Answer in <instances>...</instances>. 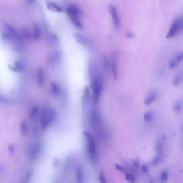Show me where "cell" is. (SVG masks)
<instances>
[{"instance_id":"cell-1","label":"cell","mask_w":183,"mask_h":183,"mask_svg":"<svg viewBox=\"0 0 183 183\" xmlns=\"http://www.w3.org/2000/svg\"><path fill=\"white\" fill-rule=\"evenodd\" d=\"M103 87V81L102 77L94 76L91 81V88L93 90V102L94 104L97 103L102 94Z\"/></svg>"},{"instance_id":"cell-2","label":"cell","mask_w":183,"mask_h":183,"mask_svg":"<svg viewBox=\"0 0 183 183\" xmlns=\"http://www.w3.org/2000/svg\"><path fill=\"white\" fill-rule=\"evenodd\" d=\"M83 134L87 141V153L90 159L95 161L97 156L96 142L94 137L88 131H83Z\"/></svg>"},{"instance_id":"cell-3","label":"cell","mask_w":183,"mask_h":183,"mask_svg":"<svg viewBox=\"0 0 183 183\" xmlns=\"http://www.w3.org/2000/svg\"><path fill=\"white\" fill-rule=\"evenodd\" d=\"M90 125L93 129L100 134V136L102 137L103 133V124H102V118L98 111L94 110L91 112L90 115Z\"/></svg>"},{"instance_id":"cell-4","label":"cell","mask_w":183,"mask_h":183,"mask_svg":"<svg viewBox=\"0 0 183 183\" xmlns=\"http://www.w3.org/2000/svg\"><path fill=\"white\" fill-rule=\"evenodd\" d=\"M56 113L53 110L46 107L43 111V114L41 118V126L44 129H46L50 126L55 119Z\"/></svg>"},{"instance_id":"cell-5","label":"cell","mask_w":183,"mask_h":183,"mask_svg":"<svg viewBox=\"0 0 183 183\" xmlns=\"http://www.w3.org/2000/svg\"><path fill=\"white\" fill-rule=\"evenodd\" d=\"M182 19L180 18H177L173 21L168 33L167 34L166 38L168 39L172 38L177 35L180 33L182 29L183 25Z\"/></svg>"},{"instance_id":"cell-6","label":"cell","mask_w":183,"mask_h":183,"mask_svg":"<svg viewBox=\"0 0 183 183\" xmlns=\"http://www.w3.org/2000/svg\"><path fill=\"white\" fill-rule=\"evenodd\" d=\"M74 38L76 43L81 45L83 47H86L88 49L92 48L93 43L88 38L82 35V34L78 33H75L74 34Z\"/></svg>"},{"instance_id":"cell-7","label":"cell","mask_w":183,"mask_h":183,"mask_svg":"<svg viewBox=\"0 0 183 183\" xmlns=\"http://www.w3.org/2000/svg\"><path fill=\"white\" fill-rule=\"evenodd\" d=\"M109 10L112 16L114 27L116 30H118L121 25V21H120V16H119L118 11L116 9V8L112 4L109 5Z\"/></svg>"},{"instance_id":"cell-8","label":"cell","mask_w":183,"mask_h":183,"mask_svg":"<svg viewBox=\"0 0 183 183\" xmlns=\"http://www.w3.org/2000/svg\"><path fill=\"white\" fill-rule=\"evenodd\" d=\"M67 13L69 19H70V22L72 23L74 26L78 28V29H82L83 28V25L82 24L80 20V17L77 16L76 15L72 13L71 11L68 9H66Z\"/></svg>"},{"instance_id":"cell-9","label":"cell","mask_w":183,"mask_h":183,"mask_svg":"<svg viewBox=\"0 0 183 183\" xmlns=\"http://www.w3.org/2000/svg\"><path fill=\"white\" fill-rule=\"evenodd\" d=\"M61 53L59 52L56 51L51 54L48 56L47 61L51 65H55L61 59Z\"/></svg>"},{"instance_id":"cell-10","label":"cell","mask_w":183,"mask_h":183,"mask_svg":"<svg viewBox=\"0 0 183 183\" xmlns=\"http://www.w3.org/2000/svg\"><path fill=\"white\" fill-rule=\"evenodd\" d=\"M46 4L47 8L50 11L56 13H60L62 12V9L55 2L47 1Z\"/></svg>"},{"instance_id":"cell-11","label":"cell","mask_w":183,"mask_h":183,"mask_svg":"<svg viewBox=\"0 0 183 183\" xmlns=\"http://www.w3.org/2000/svg\"><path fill=\"white\" fill-rule=\"evenodd\" d=\"M41 151V145L37 143H35L30 150V157L31 159H35L37 158Z\"/></svg>"},{"instance_id":"cell-12","label":"cell","mask_w":183,"mask_h":183,"mask_svg":"<svg viewBox=\"0 0 183 183\" xmlns=\"http://www.w3.org/2000/svg\"><path fill=\"white\" fill-rule=\"evenodd\" d=\"M67 8L72 13L76 15L77 16L80 17V19L83 16V13L81 11V10L80 9V8L75 4H69Z\"/></svg>"},{"instance_id":"cell-13","label":"cell","mask_w":183,"mask_h":183,"mask_svg":"<svg viewBox=\"0 0 183 183\" xmlns=\"http://www.w3.org/2000/svg\"><path fill=\"white\" fill-rule=\"evenodd\" d=\"M76 180L78 183H83L84 181V171L82 166H78L76 169Z\"/></svg>"},{"instance_id":"cell-14","label":"cell","mask_w":183,"mask_h":183,"mask_svg":"<svg viewBox=\"0 0 183 183\" xmlns=\"http://www.w3.org/2000/svg\"><path fill=\"white\" fill-rule=\"evenodd\" d=\"M45 75L43 69H40L37 74V82L39 87H42L44 83Z\"/></svg>"},{"instance_id":"cell-15","label":"cell","mask_w":183,"mask_h":183,"mask_svg":"<svg viewBox=\"0 0 183 183\" xmlns=\"http://www.w3.org/2000/svg\"><path fill=\"white\" fill-rule=\"evenodd\" d=\"M156 97H157V94L155 92L150 93L148 96L147 97L146 99L144 101L145 105H149L150 104H152L156 100Z\"/></svg>"},{"instance_id":"cell-16","label":"cell","mask_w":183,"mask_h":183,"mask_svg":"<svg viewBox=\"0 0 183 183\" xmlns=\"http://www.w3.org/2000/svg\"><path fill=\"white\" fill-rule=\"evenodd\" d=\"M9 68L11 70L15 71V72L20 71V70H22L24 68V65L23 64L22 62H21L20 61H17L15 62L14 65L10 66Z\"/></svg>"},{"instance_id":"cell-17","label":"cell","mask_w":183,"mask_h":183,"mask_svg":"<svg viewBox=\"0 0 183 183\" xmlns=\"http://www.w3.org/2000/svg\"><path fill=\"white\" fill-rule=\"evenodd\" d=\"M103 66L104 70L106 73H109L111 68V63L110 62L109 60L107 58V57L104 56L103 57Z\"/></svg>"},{"instance_id":"cell-18","label":"cell","mask_w":183,"mask_h":183,"mask_svg":"<svg viewBox=\"0 0 183 183\" xmlns=\"http://www.w3.org/2000/svg\"><path fill=\"white\" fill-rule=\"evenodd\" d=\"M20 130L21 134L23 136H25L28 133V124H27V122L25 120H23L20 122Z\"/></svg>"},{"instance_id":"cell-19","label":"cell","mask_w":183,"mask_h":183,"mask_svg":"<svg viewBox=\"0 0 183 183\" xmlns=\"http://www.w3.org/2000/svg\"><path fill=\"white\" fill-rule=\"evenodd\" d=\"M183 109V102L181 100H178L175 103L174 106V110L176 113H180Z\"/></svg>"},{"instance_id":"cell-20","label":"cell","mask_w":183,"mask_h":183,"mask_svg":"<svg viewBox=\"0 0 183 183\" xmlns=\"http://www.w3.org/2000/svg\"><path fill=\"white\" fill-rule=\"evenodd\" d=\"M182 81H183V74L181 73H180L176 75L175 78H174L173 82H172L173 85L174 87H176L180 85V84L182 82Z\"/></svg>"},{"instance_id":"cell-21","label":"cell","mask_w":183,"mask_h":183,"mask_svg":"<svg viewBox=\"0 0 183 183\" xmlns=\"http://www.w3.org/2000/svg\"><path fill=\"white\" fill-rule=\"evenodd\" d=\"M48 39L50 43L52 44H57V43H59V38L55 33H50L48 35Z\"/></svg>"},{"instance_id":"cell-22","label":"cell","mask_w":183,"mask_h":183,"mask_svg":"<svg viewBox=\"0 0 183 183\" xmlns=\"http://www.w3.org/2000/svg\"><path fill=\"white\" fill-rule=\"evenodd\" d=\"M111 69L114 79L116 80L118 78V70L116 63L115 60L111 63Z\"/></svg>"},{"instance_id":"cell-23","label":"cell","mask_w":183,"mask_h":183,"mask_svg":"<svg viewBox=\"0 0 183 183\" xmlns=\"http://www.w3.org/2000/svg\"><path fill=\"white\" fill-rule=\"evenodd\" d=\"M33 35L35 39H38L40 38L41 31L38 24H35L33 26Z\"/></svg>"},{"instance_id":"cell-24","label":"cell","mask_w":183,"mask_h":183,"mask_svg":"<svg viewBox=\"0 0 183 183\" xmlns=\"http://www.w3.org/2000/svg\"><path fill=\"white\" fill-rule=\"evenodd\" d=\"M162 159L163 157H162V154L158 153L157 155L155 157H154V159H153L152 162V165L153 166H156L157 165L159 164L162 161Z\"/></svg>"},{"instance_id":"cell-25","label":"cell","mask_w":183,"mask_h":183,"mask_svg":"<svg viewBox=\"0 0 183 183\" xmlns=\"http://www.w3.org/2000/svg\"><path fill=\"white\" fill-rule=\"evenodd\" d=\"M52 92L55 95H59L60 93V88L57 83H52L51 84Z\"/></svg>"},{"instance_id":"cell-26","label":"cell","mask_w":183,"mask_h":183,"mask_svg":"<svg viewBox=\"0 0 183 183\" xmlns=\"http://www.w3.org/2000/svg\"><path fill=\"white\" fill-rule=\"evenodd\" d=\"M144 119L147 122H150L153 119V114L151 111H147L144 114Z\"/></svg>"},{"instance_id":"cell-27","label":"cell","mask_w":183,"mask_h":183,"mask_svg":"<svg viewBox=\"0 0 183 183\" xmlns=\"http://www.w3.org/2000/svg\"><path fill=\"white\" fill-rule=\"evenodd\" d=\"M89 89L88 87H85L84 90V94H83V102L85 103L87 102L89 99Z\"/></svg>"},{"instance_id":"cell-28","label":"cell","mask_w":183,"mask_h":183,"mask_svg":"<svg viewBox=\"0 0 183 183\" xmlns=\"http://www.w3.org/2000/svg\"><path fill=\"white\" fill-rule=\"evenodd\" d=\"M178 62L177 60L176 59V57H175L174 59L171 60L169 62V67L171 69H174L175 68H176V66H177Z\"/></svg>"},{"instance_id":"cell-29","label":"cell","mask_w":183,"mask_h":183,"mask_svg":"<svg viewBox=\"0 0 183 183\" xmlns=\"http://www.w3.org/2000/svg\"><path fill=\"white\" fill-rule=\"evenodd\" d=\"M161 180L162 181H166L168 180V174L165 171H163L161 172Z\"/></svg>"},{"instance_id":"cell-30","label":"cell","mask_w":183,"mask_h":183,"mask_svg":"<svg viewBox=\"0 0 183 183\" xmlns=\"http://www.w3.org/2000/svg\"><path fill=\"white\" fill-rule=\"evenodd\" d=\"M125 178H126V180L129 182L132 183L135 181V178L133 176V175L131 174H126L125 175Z\"/></svg>"},{"instance_id":"cell-31","label":"cell","mask_w":183,"mask_h":183,"mask_svg":"<svg viewBox=\"0 0 183 183\" xmlns=\"http://www.w3.org/2000/svg\"><path fill=\"white\" fill-rule=\"evenodd\" d=\"M38 113V107H33V109H32L31 113V116L32 118H35L37 116V114Z\"/></svg>"},{"instance_id":"cell-32","label":"cell","mask_w":183,"mask_h":183,"mask_svg":"<svg viewBox=\"0 0 183 183\" xmlns=\"http://www.w3.org/2000/svg\"><path fill=\"white\" fill-rule=\"evenodd\" d=\"M99 180L100 183H106V177L105 176V174L104 172H100L99 175Z\"/></svg>"},{"instance_id":"cell-33","label":"cell","mask_w":183,"mask_h":183,"mask_svg":"<svg viewBox=\"0 0 183 183\" xmlns=\"http://www.w3.org/2000/svg\"><path fill=\"white\" fill-rule=\"evenodd\" d=\"M115 168H116V170H118L119 171L121 172H126V170L124 168L123 166L120 165L118 164H116L115 165Z\"/></svg>"},{"instance_id":"cell-34","label":"cell","mask_w":183,"mask_h":183,"mask_svg":"<svg viewBox=\"0 0 183 183\" xmlns=\"http://www.w3.org/2000/svg\"><path fill=\"white\" fill-rule=\"evenodd\" d=\"M183 53L182 52H180V53L178 54L176 56V59L177 60L178 62H181L182 61V60H183Z\"/></svg>"},{"instance_id":"cell-35","label":"cell","mask_w":183,"mask_h":183,"mask_svg":"<svg viewBox=\"0 0 183 183\" xmlns=\"http://www.w3.org/2000/svg\"><path fill=\"white\" fill-rule=\"evenodd\" d=\"M142 171L144 173H147L148 172V167L147 165L144 164L142 166Z\"/></svg>"},{"instance_id":"cell-36","label":"cell","mask_w":183,"mask_h":183,"mask_svg":"<svg viewBox=\"0 0 183 183\" xmlns=\"http://www.w3.org/2000/svg\"><path fill=\"white\" fill-rule=\"evenodd\" d=\"M127 37L128 38H133L134 37V35L133 33L132 32L129 31L127 33Z\"/></svg>"},{"instance_id":"cell-37","label":"cell","mask_w":183,"mask_h":183,"mask_svg":"<svg viewBox=\"0 0 183 183\" xmlns=\"http://www.w3.org/2000/svg\"><path fill=\"white\" fill-rule=\"evenodd\" d=\"M32 173L31 172H29L28 173V175H26V180H30L31 178V176Z\"/></svg>"},{"instance_id":"cell-38","label":"cell","mask_w":183,"mask_h":183,"mask_svg":"<svg viewBox=\"0 0 183 183\" xmlns=\"http://www.w3.org/2000/svg\"><path fill=\"white\" fill-rule=\"evenodd\" d=\"M28 1H29V2H34V1H35V0H28Z\"/></svg>"}]
</instances>
